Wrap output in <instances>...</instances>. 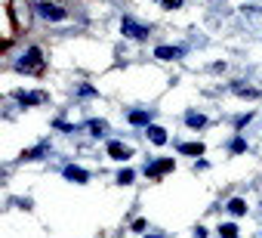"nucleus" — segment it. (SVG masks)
Masks as SVG:
<instances>
[{
  "mask_svg": "<svg viewBox=\"0 0 262 238\" xmlns=\"http://www.w3.org/2000/svg\"><path fill=\"white\" fill-rule=\"evenodd\" d=\"M247 124H250V114H241L237 121H234V127H237V130H241V127H247Z\"/></svg>",
  "mask_w": 262,
  "mask_h": 238,
  "instance_id": "obj_21",
  "label": "nucleus"
},
{
  "mask_svg": "<svg viewBox=\"0 0 262 238\" xmlns=\"http://www.w3.org/2000/svg\"><path fill=\"white\" fill-rule=\"evenodd\" d=\"M228 213L244 216V213H247V201H244V198H231V201H228Z\"/></svg>",
  "mask_w": 262,
  "mask_h": 238,
  "instance_id": "obj_14",
  "label": "nucleus"
},
{
  "mask_svg": "<svg viewBox=\"0 0 262 238\" xmlns=\"http://www.w3.org/2000/svg\"><path fill=\"white\" fill-rule=\"evenodd\" d=\"M241 152H247V143H244L241 136H234V140H231V155H241Z\"/></svg>",
  "mask_w": 262,
  "mask_h": 238,
  "instance_id": "obj_18",
  "label": "nucleus"
},
{
  "mask_svg": "<svg viewBox=\"0 0 262 238\" xmlns=\"http://www.w3.org/2000/svg\"><path fill=\"white\" fill-rule=\"evenodd\" d=\"M148 238H164V235H148Z\"/></svg>",
  "mask_w": 262,
  "mask_h": 238,
  "instance_id": "obj_25",
  "label": "nucleus"
},
{
  "mask_svg": "<svg viewBox=\"0 0 262 238\" xmlns=\"http://www.w3.org/2000/svg\"><path fill=\"white\" fill-rule=\"evenodd\" d=\"M158 4H164L167 10H179V7H182V0H158Z\"/></svg>",
  "mask_w": 262,
  "mask_h": 238,
  "instance_id": "obj_20",
  "label": "nucleus"
},
{
  "mask_svg": "<svg viewBox=\"0 0 262 238\" xmlns=\"http://www.w3.org/2000/svg\"><path fill=\"white\" fill-rule=\"evenodd\" d=\"M173 167H176V161H173V158H161V161L148 164V167H145V173H148L151 180H158V176H164V173H167V170H173Z\"/></svg>",
  "mask_w": 262,
  "mask_h": 238,
  "instance_id": "obj_5",
  "label": "nucleus"
},
{
  "mask_svg": "<svg viewBox=\"0 0 262 238\" xmlns=\"http://www.w3.org/2000/svg\"><path fill=\"white\" fill-rule=\"evenodd\" d=\"M133 176H136L133 170H120V173H117V183H120V186H129V183H133Z\"/></svg>",
  "mask_w": 262,
  "mask_h": 238,
  "instance_id": "obj_19",
  "label": "nucleus"
},
{
  "mask_svg": "<svg viewBox=\"0 0 262 238\" xmlns=\"http://www.w3.org/2000/svg\"><path fill=\"white\" fill-rule=\"evenodd\" d=\"M16 68L25 71V74H40L43 71V53H40V47H28V53L16 62Z\"/></svg>",
  "mask_w": 262,
  "mask_h": 238,
  "instance_id": "obj_1",
  "label": "nucleus"
},
{
  "mask_svg": "<svg viewBox=\"0 0 262 238\" xmlns=\"http://www.w3.org/2000/svg\"><path fill=\"white\" fill-rule=\"evenodd\" d=\"M120 31H123L126 37H133V41H145V37L151 34V28H148V25H139L136 19H129V16H123V22H120Z\"/></svg>",
  "mask_w": 262,
  "mask_h": 238,
  "instance_id": "obj_2",
  "label": "nucleus"
},
{
  "mask_svg": "<svg viewBox=\"0 0 262 238\" xmlns=\"http://www.w3.org/2000/svg\"><path fill=\"white\" fill-rule=\"evenodd\" d=\"M62 173H65V180H71V183H90V173H86L83 167H74V164H68Z\"/></svg>",
  "mask_w": 262,
  "mask_h": 238,
  "instance_id": "obj_9",
  "label": "nucleus"
},
{
  "mask_svg": "<svg viewBox=\"0 0 262 238\" xmlns=\"http://www.w3.org/2000/svg\"><path fill=\"white\" fill-rule=\"evenodd\" d=\"M185 124H188L191 130H201V127L207 124V117H204L201 111H188V114H185Z\"/></svg>",
  "mask_w": 262,
  "mask_h": 238,
  "instance_id": "obj_10",
  "label": "nucleus"
},
{
  "mask_svg": "<svg viewBox=\"0 0 262 238\" xmlns=\"http://www.w3.org/2000/svg\"><path fill=\"white\" fill-rule=\"evenodd\" d=\"M219 235H222V238H237V226H234V223H222V226H219Z\"/></svg>",
  "mask_w": 262,
  "mask_h": 238,
  "instance_id": "obj_17",
  "label": "nucleus"
},
{
  "mask_svg": "<svg viewBox=\"0 0 262 238\" xmlns=\"http://www.w3.org/2000/svg\"><path fill=\"white\" fill-rule=\"evenodd\" d=\"M194 238H207V229H204V226H198V229H194Z\"/></svg>",
  "mask_w": 262,
  "mask_h": 238,
  "instance_id": "obj_24",
  "label": "nucleus"
},
{
  "mask_svg": "<svg viewBox=\"0 0 262 238\" xmlns=\"http://www.w3.org/2000/svg\"><path fill=\"white\" fill-rule=\"evenodd\" d=\"M43 152H47V143H40V146H34V149L22 152V158H25V161H37V158H43Z\"/></svg>",
  "mask_w": 262,
  "mask_h": 238,
  "instance_id": "obj_15",
  "label": "nucleus"
},
{
  "mask_svg": "<svg viewBox=\"0 0 262 238\" xmlns=\"http://www.w3.org/2000/svg\"><path fill=\"white\" fill-rule=\"evenodd\" d=\"M155 59H161V62L182 59V47H158V50H155Z\"/></svg>",
  "mask_w": 262,
  "mask_h": 238,
  "instance_id": "obj_7",
  "label": "nucleus"
},
{
  "mask_svg": "<svg viewBox=\"0 0 262 238\" xmlns=\"http://www.w3.org/2000/svg\"><path fill=\"white\" fill-rule=\"evenodd\" d=\"M179 152H182V155H194V158H201V155H204V143H182Z\"/></svg>",
  "mask_w": 262,
  "mask_h": 238,
  "instance_id": "obj_13",
  "label": "nucleus"
},
{
  "mask_svg": "<svg viewBox=\"0 0 262 238\" xmlns=\"http://www.w3.org/2000/svg\"><path fill=\"white\" fill-rule=\"evenodd\" d=\"M34 10H37V16H40V19H47V22H59V19H65V16H68V13H65L62 7H56V4H37Z\"/></svg>",
  "mask_w": 262,
  "mask_h": 238,
  "instance_id": "obj_3",
  "label": "nucleus"
},
{
  "mask_svg": "<svg viewBox=\"0 0 262 238\" xmlns=\"http://www.w3.org/2000/svg\"><path fill=\"white\" fill-rule=\"evenodd\" d=\"M148 140H151L155 146H164V143H167V130L158 127V124H151V127H148Z\"/></svg>",
  "mask_w": 262,
  "mask_h": 238,
  "instance_id": "obj_12",
  "label": "nucleus"
},
{
  "mask_svg": "<svg viewBox=\"0 0 262 238\" xmlns=\"http://www.w3.org/2000/svg\"><path fill=\"white\" fill-rule=\"evenodd\" d=\"M50 96L43 93V90H37V93H25V90H16V102L19 105H43Z\"/></svg>",
  "mask_w": 262,
  "mask_h": 238,
  "instance_id": "obj_4",
  "label": "nucleus"
},
{
  "mask_svg": "<svg viewBox=\"0 0 262 238\" xmlns=\"http://www.w3.org/2000/svg\"><path fill=\"white\" fill-rule=\"evenodd\" d=\"M133 232H145V220H136L133 223Z\"/></svg>",
  "mask_w": 262,
  "mask_h": 238,
  "instance_id": "obj_23",
  "label": "nucleus"
},
{
  "mask_svg": "<svg viewBox=\"0 0 262 238\" xmlns=\"http://www.w3.org/2000/svg\"><path fill=\"white\" fill-rule=\"evenodd\" d=\"M129 124H133V127H151V111L133 108V111H129Z\"/></svg>",
  "mask_w": 262,
  "mask_h": 238,
  "instance_id": "obj_8",
  "label": "nucleus"
},
{
  "mask_svg": "<svg viewBox=\"0 0 262 238\" xmlns=\"http://www.w3.org/2000/svg\"><path fill=\"white\" fill-rule=\"evenodd\" d=\"M231 90H234L237 96H244V99H259V96H262L256 87H244V84H231Z\"/></svg>",
  "mask_w": 262,
  "mask_h": 238,
  "instance_id": "obj_11",
  "label": "nucleus"
},
{
  "mask_svg": "<svg viewBox=\"0 0 262 238\" xmlns=\"http://www.w3.org/2000/svg\"><path fill=\"white\" fill-rule=\"evenodd\" d=\"M80 96H96V90H93L90 84H83V87H80Z\"/></svg>",
  "mask_w": 262,
  "mask_h": 238,
  "instance_id": "obj_22",
  "label": "nucleus"
},
{
  "mask_svg": "<svg viewBox=\"0 0 262 238\" xmlns=\"http://www.w3.org/2000/svg\"><path fill=\"white\" fill-rule=\"evenodd\" d=\"M86 127L93 130V136H105V133H108V124H105V121H90Z\"/></svg>",
  "mask_w": 262,
  "mask_h": 238,
  "instance_id": "obj_16",
  "label": "nucleus"
},
{
  "mask_svg": "<svg viewBox=\"0 0 262 238\" xmlns=\"http://www.w3.org/2000/svg\"><path fill=\"white\" fill-rule=\"evenodd\" d=\"M108 155H111V158H117V161H126L129 155H133V149L123 146V143H117V140H111V143H108Z\"/></svg>",
  "mask_w": 262,
  "mask_h": 238,
  "instance_id": "obj_6",
  "label": "nucleus"
}]
</instances>
